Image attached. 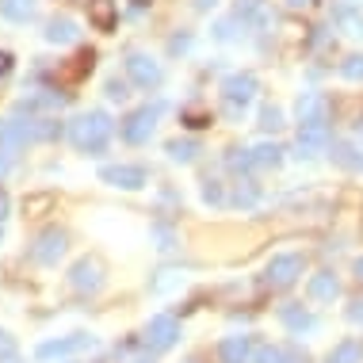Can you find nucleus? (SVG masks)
Wrapping results in <instances>:
<instances>
[{"label": "nucleus", "instance_id": "37998d69", "mask_svg": "<svg viewBox=\"0 0 363 363\" xmlns=\"http://www.w3.org/2000/svg\"><path fill=\"white\" fill-rule=\"evenodd\" d=\"M191 4H195V12H211V8L218 4V0H191Z\"/></svg>", "mask_w": 363, "mask_h": 363}, {"label": "nucleus", "instance_id": "b1692460", "mask_svg": "<svg viewBox=\"0 0 363 363\" xmlns=\"http://www.w3.org/2000/svg\"><path fill=\"white\" fill-rule=\"evenodd\" d=\"M176 287H184V268H161L157 276L150 279V291L153 294H169Z\"/></svg>", "mask_w": 363, "mask_h": 363}, {"label": "nucleus", "instance_id": "2f4dec72", "mask_svg": "<svg viewBox=\"0 0 363 363\" xmlns=\"http://www.w3.org/2000/svg\"><path fill=\"white\" fill-rule=\"evenodd\" d=\"M260 126H264V130H279V126H283V111H279V107H264V111H260Z\"/></svg>", "mask_w": 363, "mask_h": 363}, {"label": "nucleus", "instance_id": "a19ab883", "mask_svg": "<svg viewBox=\"0 0 363 363\" xmlns=\"http://www.w3.org/2000/svg\"><path fill=\"white\" fill-rule=\"evenodd\" d=\"M8 169H12V153H4V150H0V180L8 176Z\"/></svg>", "mask_w": 363, "mask_h": 363}, {"label": "nucleus", "instance_id": "423d86ee", "mask_svg": "<svg viewBox=\"0 0 363 363\" xmlns=\"http://www.w3.org/2000/svg\"><path fill=\"white\" fill-rule=\"evenodd\" d=\"M69 287L77 294H96V291L104 287V264L96 260V257L77 260L73 268H69Z\"/></svg>", "mask_w": 363, "mask_h": 363}, {"label": "nucleus", "instance_id": "79ce46f5", "mask_svg": "<svg viewBox=\"0 0 363 363\" xmlns=\"http://www.w3.org/2000/svg\"><path fill=\"white\" fill-rule=\"evenodd\" d=\"M348 321H363V302H352V310H348Z\"/></svg>", "mask_w": 363, "mask_h": 363}, {"label": "nucleus", "instance_id": "6e6552de", "mask_svg": "<svg viewBox=\"0 0 363 363\" xmlns=\"http://www.w3.org/2000/svg\"><path fill=\"white\" fill-rule=\"evenodd\" d=\"M100 180L123 191H138L145 188V169L142 164H107V169H100Z\"/></svg>", "mask_w": 363, "mask_h": 363}, {"label": "nucleus", "instance_id": "4468645a", "mask_svg": "<svg viewBox=\"0 0 363 363\" xmlns=\"http://www.w3.org/2000/svg\"><path fill=\"white\" fill-rule=\"evenodd\" d=\"M222 363H249L252 359V337H225L218 345Z\"/></svg>", "mask_w": 363, "mask_h": 363}, {"label": "nucleus", "instance_id": "4c0bfd02", "mask_svg": "<svg viewBox=\"0 0 363 363\" xmlns=\"http://www.w3.org/2000/svg\"><path fill=\"white\" fill-rule=\"evenodd\" d=\"M50 195H31V199H27L23 203V207H27V214H38V211H46V207H50Z\"/></svg>", "mask_w": 363, "mask_h": 363}, {"label": "nucleus", "instance_id": "dca6fc26", "mask_svg": "<svg viewBox=\"0 0 363 363\" xmlns=\"http://www.w3.org/2000/svg\"><path fill=\"white\" fill-rule=\"evenodd\" d=\"M329 157H333V164H340L345 172H363V153L352 142H333Z\"/></svg>", "mask_w": 363, "mask_h": 363}, {"label": "nucleus", "instance_id": "9d476101", "mask_svg": "<svg viewBox=\"0 0 363 363\" xmlns=\"http://www.w3.org/2000/svg\"><path fill=\"white\" fill-rule=\"evenodd\" d=\"M176 340H180V321L169 318V313H161V318H153L150 321V329H145V345L157 348V352H164V348H172Z\"/></svg>", "mask_w": 363, "mask_h": 363}, {"label": "nucleus", "instance_id": "0eeeda50", "mask_svg": "<svg viewBox=\"0 0 363 363\" xmlns=\"http://www.w3.org/2000/svg\"><path fill=\"white\" fill-rule=\"evenodd\" d=\"M126 77H130L138 88H157L164 73H161V65H157L150 54L134 50V54H126Z\"/></svg>", "mask_w": 363, "mask_h": 363}, {"label": "nucleus", "instance_id": "412c9836", "mask_svg": "<svg viewBox=\"0 0 363 363\" xmlns=\"http://www.w3.org/2000/svg\"><path fill=\"white\" fill-rule=\"evenodd\" d=\"M88 19L100 31H111L115 27V0H88Z\"/></svg>", "mask_w": 363, "mask_h": 363}, {"label": "nucleus", "instance_id": "6ab92c4d", "mask_svg": "<svg viewBox=\"0 0 363 363\" xmlns=\"http://www.w3.org/2000/svg\"><path fill=\"white\" fill-rule=\"evenodd\" d=\"M294 115H298V123L321 119V115H325V96H321V92H302L298 104H294Z\"/></svg>", "mask_w": 363, "mask_h": 363}, {"label": "nucleus", "instance_id": "c85d7f7f", "mask_svg": "<svg viewBox=\"0 0 363 363\" xmlns=\"http://www.w3.org/2000/svg\"><path fill=\"white\" fill-rule=\"evenodd\" d=\"M257 199H260L257 184H252V180H238V188H233V203H238V207H252Z\"/></svg>", "mask_w": 363, "mask_h": 363}, {"label": "nucleus", "instance_id": "a18cd8bd", "mask_svg": "<svg viewBox=\"0 0 363 363\" xmlns=\"http://www.w3.org/2000/svg\"><path fill=\"white\" fill-rule=\"evenodd\" d=\"M8 69H12V57H8V54H0V77H4Z\"/></svg>", "mask_w": 363, "mask_h": 363}, {"label": "nucleus", "instance_id": "c03bdc74", "mask_svg": "<svg viewBox=\"0 0 363 363\" xmlns=\"http://www.w3.org/2000/svg\"><path fill=\"white\" fill-rule=\"evenodd\" d=\"M283 363H306V356H298V352H283Z\"/></svg>", "mask_w": 363, "mask_h": 363}, {"label": "nucleus", "instance_id": "ea45409f", "mask_svg": "<svg viewBox=\"0 0 363 363\" xmlns=\"http://www.w3.org/2000/svg\"><path fill=\"white\" fill-rule=\"evenodd\" d=\"M191 46V35H172V43H169V50L172 54H184Z\"/></svg>", "mask_w": 363, "mask_h": 363}, {"label": "nucleus", "instance_id": "bb28decb", "mask_svg": "<svg viewBox=\"0 0 363 363\" xmlns=\"http://www.w3.org/2000/svg\"><path fill=\"white\" fill-rule=\"evenodd\" d=\"M172 157L176 164H188V161H195V153H199V142H191V138H176V142H169V150H164Z\"/></svg>", "mask_w": 363, "mask_h": 363}, {"label": "nucleus", "instance_id": "de8ad7c7", "mask_svg": "<svg viewBox=\"0 0 363 363\" xmlns=\"http://www.w3.org/2000/svg\"><path fill=\"white\" fill-rule=\"evenodd\" d=\"M356 279H359V283H363V257H359V260H356Z\"/></svg>", "mask_w": 363, "mask_h": 363}, {"label": "nucleus", "instance_id": "7ed1b4c3", "mask_svg": "<svg viewBox=\"0 0 363 363\" xmlns=\"http://www.w3.org/2000/svg\"><path fill=\"white\" fill-rule=\"evenodd\" d=\"M257 92H260V81H257L252 73H230V77L222 81L225 107H241V111H245V104L257 100Z\"/></svg>", "mask_w": 363, "mask_h": 363}, {"label": "nucleus", "instance_id": "f257e3e1", "mask_svg": "<svg viewBox=\"0 0 363 363\" xmlns=\"http://www.w3.org/2000/svg\"><path fill=\"white\" fill-rule=\"evenodd\" d=\"M69 138H73L77 150L100 153L107 145V138H111V115L107 111H88V115H81V119H73Z\"/></svg>", "mask_w": 363, "mask_h": 363}, {"label": "nucleus", "instance_id": "ddd939ff", "mask_svg": "<svg viewBox=\"0 0 363 363\" xmlns=\"http://www.w3.org/2000/svg\"><path fill=\"white\" fill-rule=\"evenodd\" d=\"M46 43H54V46H73L77 38H81V31H77V23L73 19H65V16H54L50 23H46Z\"/></svg>", "mask_w": 363, "mask_h": 363}, {"label": "nucleus", "instance_id": "aec40b11", "mask_svg": "<svg viewBox=\"0 0 363 363\" xmlns=\"http://www.w3.org/2000/svg\"><path fill=\"white\" fill-rule=\"evenodd\" d=\"M279 318H283V325H287L291 333H310L313 329V313H306L298 302H287V306L279 310Z\"/></svg>", "mask_w": 363, "mask_h": 363}, {"label": "nucleus", "instance_id": "9b49d317", "mask_svg": "<svg viewBox=\"0 0 363 363\" xmlns=\"http://www.w3.org/2000/svg\"><path fill=\"white\" fill-rule=\"evenodd\" d=\"M96 337H88V333H73V337H62V340H46V345H38V359H57V356H73V352H84L92 348Z\"/></svg>", "mask_w": 363, "mask_h": 363}, {"label": "nucleus", "instance_id": "f03ea898", "mask_svg": "<svg viewBox=\"0 0 363 363\" xmlns=\"http://www.w3.org/2000/svg\"><path fill=\"white\" fill-rule=\"evenodd\" d=\"M157 119H161V104H145V107H138V111H130L126 123H123V138L130 145L150 142V134L157 130Z\"/></svg>", "mask_w": 363, "mask_h": 363}, {"label": "nucleus", "instance_id": "f704fd0d", "mask_svg": "<svg viewBox=\"0 0 363 363\" xmlns=\"http://www.w3.org/2000/svg\"><path fill=\"white\" fill-rule=\"evenodd\" d=\"M12 359H16V340L0 329V363H12Z\"/></svg>", "mask_w": 363, "mask_h": 363}, {"label": "nucleus", "instance_id": "a878e982", "mask_svg": "<svg viewBox=\"0 0 363 363\" xmlns=\"http://www.w3.org/2000/svg\"><path fill=\"white\" fill-rule=\"evenodd\" d=\"M325 363H363V345L359 340H340V345L329 352Z\"/></svg>", "mask_w": 363, "mask_h": 363}, {"label": "nucleus", "instance_id": "8fccbe9b", "mask_svg": "<svg viewBox=\"0 0 363 363\" xmlns=\"http://www.w3.org/2000/svg\"><path fill=\"white\" fill-rule=\"evenodd\" d=\"M134 4H145V0H134Z\"/></svg>", "mask_w": 363, "mask_h": 363}, {"label": "nucleus", "instance_id": "72a5a7b5", "mask_svg": "<svg viewBox=\"0 0 363 363\" xmlns=\"http://www.w3.org/2000/svg\"><path fill=\"white\" fill-rule=\"evenodd\" d=\"M252 363H283V352L272 348V345H260L257 352H252Z\"/></svg>", "mask_w": 363, "mask_h": 363}, {"label": "nucleus", "instance_id": "7c9ffc66", "mask_svg": "<svg viewBox=\"0 0 363 363\" xmlns=\"http://www.w3.org/2000/svg\"><path fill=\"white\" fill-rule=\"evenodd\" d=\"M225 164H230L233 172H249V169H257V164H252V153H249V150H230V153H225Z\"/></svg>", "mask_w": 363, "mask_h": 363}, {"label": "nucleus", "instance_id": "a211bd4d", "mask_svg": "<svg viewBox=\"0 0 363 363\" xmlns=\"http://www.w3.org/2000/svg\"><path fill=\"white\" fill-rule=\"evenodd\" d=\"M340 294V283L333 272H318V276H310V298L313 302H333Z\"/></svg>", "mask_w": 363, "mask_h": 363}, {"label": "nucleus", "instance_id": "39448f33", "mask_svg": "<svg viewBox=\"0 0 363 363\" xmlns=\"http://www.w3.org/2000/svg\"><path fill=\"white\" fill-rule=\"evenodd\" d=\"M302 276V257H294V252H283V257H276L264 268V287H276V291H283V287H291L294 279Z\"/></svg>", "mask_w": 363, "mask_h": 363}, {"label": "nucleus", "instance_id": "e433bc0d", "mask_svg": "<svg viewBox=\"0 0 363 363\" xmlns=\"http://www.w3.org/2000/svg\"><path fill=\"white\" fill-rule=\"evenodd\" d=\"M233 27H238V19H222V23L214 27V38H218V43H230V38H233Z\"/></svg>", "mask_w": 363, "mask_h": 363}, {"label": "nucleus", "instance_id": "1a4fd4ad", "mask_svg": "<svg viewBox=\"0 0 363 363\" xmlns=\"http://www.w3.org/2000/svg\"><path fill=\"white\" fill-rule=\"evenodd\" d=\"M329 145V119L321 115V119H306L298 130V157H313L321 153Z\"/></svg>", "mask_w": 363, "mask_h": 363}, {"label": "nucleus", "instance_id": "c756f323", "mask_svg": "<svg viewBox=\"0 0 363 363\" xmlns=\"http://www.w3.org/2000/svg\"><path fill=\"white\" fill-rule=\"evenodd\" d=\"M340 77L345 81H363V54H348L340 62Z\"/></svg>", "mask_w": 363, "mask_h": 363}, {"label": "nucleus", "instance_id": "c9c22d12", "mask_svg": "<svg viewBox=\"0 0 363 363\" xmlns=\"http://www.w3.org/2000/svg\"><path fill=\"white\" fill-rule=\"evenodd\" d=\"M153 241H157V249H172V245H176L169 225H153Z\"/></svg>", "mask_w": 363, "mask_h": 363}, {"label": "nucleus", "instance_id": "20e7f679", "mask_svg": "<svg viewBox=\"0 0 363 363\" xmlns=\"http://www.w3.org/2000/svg\"><path fill=\"white\" fill-rule=\"evenodd\" d=\"M65 249H69V233L57 230V225H50V230H43V233L35 238L31 257H35L38 264H57V260L65 257Z\"/></svg>", "mask_w": 363, "mask_h": 363}, {"label": "nucleus", "instance_id": "3c124183", "mask_svg": "<svg viewBox=\"0 0 363 363\" xmlns=\"http://www.w3.org/2000/svg\"><path fill=\"white\" fill-rule=\"evenodd\" d=\"M0 238H4V233H0Z\"/></svg>", "mask_w": 363, "mask_h": 363}, {"label": "nucleus", "instance_id": "5701e85b", "mask_svg": "<svg viewBox=\"0 0 363 363\" xmlns=\"http://www.w3.org/2000/svg\"><path fill=\"white\" fill-rule=\"evenodd\" d=\"M252 164L257 169H276V164L283 161V145H276V142H260V145H252Z\"/></svg>", "mask_w": 363, "mask_h": 363}, {"label": "nucleus", "instance_id": "cd10ccee", "mask_svg": "<svg viewBox=\"0 0 363 363\" xmlns=\"http://www.w3.org/2000/svg\"><path fill=\"white\" fill-rule=\"evenodd\" d=\"M57 126L54 119H31V142H50V138H57Z\"/></svg>", "mask_w": 363, "mask_h": 363}, {"label": "nucleus", "instance_id": "2eb2a0df", "mask_svg": "<svg viewBox=\"0 0 363 363\" xmlns=\"http://www.w3.org/2000/svg\"><path fill=\"white\" fill-rule=\"evenodd\" d=\"M333 23H337L345 35H352V38H363V12L356 4H337L333 8Z\"/></svg>", "mask_w": 363, "mask_h": 363}, {"label": "nucleus", "instance_id": "09e8293b", "mask_svg": "<svg viewBox=\"0 0 363 363\" xmlns=\"http://www.w3.org/2000/svg\"><path fill=\"white\" fill-rule=\"evenodd\" d=\"M287 4H291V8H306L310 0H287Z\"/></svg>", "mask_w": 363, "mask_h": 363}, {"label": "nucleus", "instance_id": "49530a36", "mask_svg": "<svg viewBox=\"0 0 363 363\" xmlns=\"http://www.w3.org/2000/svg\"><path fill=\"white\" fill-rule=\"evenodd\" d=\"M4 218H8V195L0 191V222H4Z\"/></svg>", "mask_w": 363, "mask_h": 363}, {"label": "nucleus", "instance_id": "393cba45", "mask_svg": "<svg viewBox=\"0 0 363 363\" xmlns=\"http://www.w3.org/2000/svg\"><path fill=\"white\" fill-rule=\"evenodd\" d=\"M0 16L12 23H27L35 16V0H0Z\"/></svg>", "mask_w": 363, "mask_h": 363}, {"label": "nucleus", "instance_id": "f3484780", "mask_svg": "<svg viewBox=\"0 0 363 363\" xmlns=\"http://www.w3.org/2000/svg\"><path fill=\"white\" fill-rule=\"evenodd\" d=\"M233 19H238V27H260L268 19V8H264V0H238Z\"/></svg>", "mask_w": 363, "mask_h": 363}, {"label": "nucleus", "instance_id": "f8f14e48", "mask_svg": "<svg viewBox=\"0 0 363 363\" xmlns=\"http://www.w3.org/2000/svg\"><path fill=\"white\" fill-rule=\"evenodd\" d=\"M27 142H31V119H27V123H19V119L0 123V150H4V153L16 157Z\"/></svg>", "mask_w": 363, "mask_h": 363}, {"label": "nucleus", "instance_id": "4be33fe9", "mask_svg": "<svg viewBox=\"0 0 363 363\" xmlns=\"http://www.w3.org/2000/svg\"><path fill=\"white\" fill-rule=\"evenodd\" d=\"M57 107H62V96L57 92H50V88H43V92H35V96H27L23 104H19V111H57Z\"/></svg>", "mask_w": 363, "mask_h": 363}, {"label": "nucleus", "instance_id": "58836bf2", "mask_svg": "<svg viewBox=\"0 0 363 363\" xmlns=\"http://www.w3.org/2000/svg\"><path fill=\"white\" fill-rule=\"evenodd\" d=\"M107 96H111V100H126L130 92H126V84L119 81V77H111V81H107Z\"/></svg>", "mask_w": 363, "mask_h": 363}, {"label": "nucleus", "instance_id": "473e14b6", "mask_svg": "<svg viewBox=\"0 0 363 363\" xmlns=\"http://www.w3.org/2000/svg\"><path fill=\"white\" fill-rule=\"evenodd\" d=\"M203 203H211V207L225 203V195H222V184H218V180H207V184H203Z\"/></svg>", "mask_w": 363, "mask_h": 363}]
</instances>
